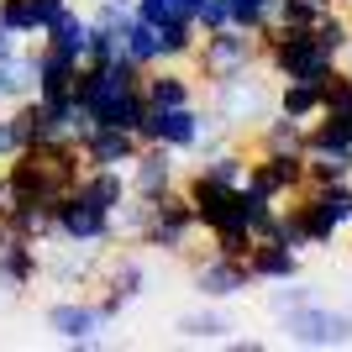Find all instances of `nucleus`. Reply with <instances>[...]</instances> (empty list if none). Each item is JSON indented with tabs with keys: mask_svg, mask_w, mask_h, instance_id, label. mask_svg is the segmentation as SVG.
<instances>
[{
	"mask_svg": "<svg viewBox=\"0 0 352 352\" xmlns=\"http://www.w3.org/2000/svg\"><path fill=\"white\" fill-rule=\"evenodd\" d=\"M258 58L279 74V79H305V85H316V89H326V79L342 69V63L310 37V27H284V21H268V27L258 32Z\"/></svg>",
	"mask_w": 352,
	"mask_h": 352,
	"instance_id": "obj_1",
	"label": "nucleus"
},
{
	"mask_svg": "<svg viewBox=\"0 0 352 352\" xmlns=\"http://www.w3.org/2000/svg\"><path fill=\"white\" fill-rule=\"evenodd\" d=\"M232 347H236V352H263V342H258V337H236Z\"/></svg>",
	"mask_w": 352,
	"mask_h": 352,
	"instance_id": "obj_39",
	"label": "nucleus"
},
{
	"mask_svg": "<svg viewBox=\"0 0 352 352\" xmlns=\"http://www.w3.org/2000/svg\"><path fill=\"white\" fill-rule=\"evenodd\" d=\"M37 274H43V252H37V242H27L21 232H11L6 221H0V284L11 294L32 289L37 284Z\"/></svg>",
	"mask_w": 352,
	"mask_h": 352,
	"instance_id": "obj_12",
	"label": "nucleus"
},
{
	"mask_svg": "<svg viewBox=\"0 0 352 352\" xmlns=\"http://www.w3.org/2000/svg\"><path fill=\"white\" fill-rule=\"evenodd\" d=\"M179 179H184L179 153H174V147H163V142H142V153L126 163V184H132L137 200H158V195L179 190Z\"/></svg>",
	"mask_w": 352,
	"mask_h": 352,
	"instance_id": "obj_8",
	"label": "nucleus"
},
{
	"mask_svg": "<svg viewBox=\"0 0 352 352\" xmlns=\"http://www.w3.org/2000/svg\"><path fill=\"white\" fill-rule=\"evenodd\" d=\"M74 190L85 195V200H95L100 210H111V216H116V206L132 195V184H126V168H85Z\"/></svg>",
	"mask_w": 352,
	"mask_h": 352,
	"instance_id": "obj_17",
	"label": "nucleus"
},
{
	"mask_svg": "<svg viewBox=\"0 0 352 352\" xmlns=\"http://www.w3.org/2000/svg\"><path fill=\"white\" fill-rule=\"evenodd\" d=\"M142 100H147V111L195 105V79L179 63H153V69H142Z\"/></svg>",
	"mask_w": 352,
	"mask_h": 352,
	"instance_id": "obj_15",
	"label": "nucleus"
},
{
	"mask_svg": "<svg viewBox=\"0 0 352 352\" xmlns=\"http://www.w3.org/2000/svg\"><path fill=\"white\" fill-rule=\"evenodd\" d=\"M342 69H347V74H352V43H347V53H342Z\"/></svg>",
	"mask_w": 352,
	"mask_h": 352,
	"instance_id": "obj_41",
	"label": "nucleus"
},
{
	"mask_svg": "<svg viewBox=\"0 0 352 352\" xmlns=\"http://www.w3.org/2000/svg\"><path fill=\"white\" fill-rule=\"evenodd\" d=\"M85 27H89V16H79L69 6L58 21H47V27H43L37 43H43V47H58V53H69V58H79V47H85Z\"/></svg>",
	"mask_w": 352,
	"mask_h": 352,
	"instance_id": "obj_23",
	"label": "nucleus"
},
{
	"mask_svg": "<svg viewBox=\"0 0 352 352\" xmlns=\"http://www.w3.org/2000/svg\"><path fill=\"white\" fill-rule=\"evenodd\" d=\"M321 111H352V74L337 69L321 89Z\"/></svg>",
	"mask_w": 352,
	"mask_h": 352,
	"instance_id": "obj_33",
	"label": "nucleus"
},
{
	"mask_svg": "<svg viewBox=\"0 0 352 352\" xmlns=\"http://www.w3.org/2000/svg\"><path fill=\"white\" fill-rule=\"evenodd\" d=\"M242 263H248L252 284H284V279H300V248H289V242H252Z\"/></svg>",
	"mask_w": 352,
	"mask_h": 352,
	"instance_id": "obj_16",
	"label": "nucleus"
},
{
	"mask_svg": "<svg viewBox=\"0 0 352 352\" xmlns=\"http://www.w3.org/2000/svg\"><path fill=\"white\" fill-rule=\"evenodd\" d=\"M210 248H216V252H226V258H248L252 232H216V236H210Z\"/></svg>",
	"mask_w": 352,
	"mask_h": 352,
	"instance_id": "obj_36",
	"label": "nucleus"
},
{
	"mask_svg": "<svg viewBox=\"0 0 352 352\" xmlns=\"http://www.w3.org/2000/svg\"><path fill=\"white\" fill-rule=\"evenodd\" d=\"M342 116V132H347V142H352V111H337Z\"/></svg>",
	"mask_w": 352,
	"mask_h": 352,
	"instance_id": "obj_40",
	"label": "nucleus"
},
{
	"mask_svg": "<svg viewBox=\"0 0 352 352\" xmlns=\"http://www.w3.org/2000/svg\"><path fill=\"white\" fill-rule=\"evenodd\" d=\"M195 206L184 200V190H168V195H158V200H147V221H142V232H137V242L142 248H153V252H190V242H195Z\"/></svg>",
	"mask_w": 352,
	"mask_h": 352,
	"instance_id": "obj_3",
	"label": "nucleus"
},
{
	"mask_svg": "<svg viewBox=\"0 0 352 352\" xmlns=\"http://www.w3.org/2000/svg\"><path fill=\"white\" fill-rule=\"evenodd\" d=\"M16 53H21V37L0 27V58H16Z\"/></svg>",
	"mask_w": 352,
	"mask_h": 352,
	"instance_id": "obj_38",
	"label": "nucleus"
},
{
	"mask_svg": "<svg viewBox=\"0 0 352 352\" xmlns=\"http://www.w3.org/2000/svg\"><path fill=\"white\" fill-rule=\"evenodd\" d=\"M142 284H147L142 263H137V258H126V252H116V258L100 268V289H105V294H116V300H126V305L142 294Z\"/></svg>",
	"mask_w": 352,
	"mask_h": 352,
	"instance_id": "obj_21",
	"label": "nucleus"
},
{
	"mask_svg": "<svg viewBox=\"0 0 352 352\" xmlns=\"http://www.w3.org/2000/svg\"><path fill=\"white\" fill-rule=\"evenodd\" d=\"M310 195H316V200L326 206V216L337 221L342 232L352 226V179H337V184H316Z\"/></svg>",
	"mask_w": 352,
	"mask_h": 352,
	"instance_id": "obj_28",
	"label": "nucleus"
},
{
	"mask_svg": "<svg viewBox=\"0 0 352 352\" xmlns=\"http://www.w3.org/2000/svg\"><path fill=\"white\" fill-rule=\"evenodd\" d=\"M121 58H132L137 69H153V63H163L158 27H153V21H142V16H132V21H126V32H121Z\"/></svg>",
	"mask_w": 352,
	"mask_h": 352,
	"instance_id": "obj_20",
	"label": "nucleus"
},
{
	"mask_svg": "<svg viewBox=\"0 0 352 352\" xmlns=\"http://www.w3.org/2000/svg\"><path fill=\"white\" fill-rule=\"evenodd\" d=\"M174 331L184 342H232V321L221 310H190V316H179Z\"/></svg>",
	"mask_w": 352,
	"mask_h": 352,
	"instance_id": "obj_25",
	"label": "nucleus"
},
{
	"mask_svg": "<svg viewBox=\"0 0 352 352\" xmlns=\"http://www.w3.org/2000/svg\"><path fill=\"white\" fill-rule=\"evenodd\" d=\"M305 300H316V289L310 284H300V279H284V289H274V316H284V310H294V305H305Z\"/></svg>",
	"mask_w": 352,
	"mask_h": 352,
	"instance_id": "obj_35",
	"label": "nucleus"
},
{
	"mask_svg": "<svg viewBox=\"0 0 352 352\" xmlns=\"http://www.w3.org/2000/svg\"><path fill=\"white\" fill-rule=\"evenodd\" d=\"M252 195L263 200H294L305 190V153H252L248 158V179H242Z\"/></svg>",
	"mask_w": 352,
	"mask_h": 352,
	"instance_id": "obj_7",
	"label": "nucleus"
},
{
	"mask_svg": "<svg viewBox=\"0 0 352 352\" xmlns=\"http://www.w3.org/2000/svg\"><path fill=\"white\" fill-rule=\"evenodd\" d=\"M337 6H342V0H337Z\"/></svg>",
	"mask_w": 352,
	"mask_h": 352,
	"instance_id": "obj_42",
	"label": "nucleus"
},
{
	"mask_svg": "<svg viewBox=\"0 0 352 352\" xmlns=\"http://www.w3.org/2000/svg\"><path fill=\"white\" fill-rule=\"evenodd\" d=\"M252 147L258 153H305V121H289L274 111L252 126Z\"/></svg>",
	"mask_w": 352,
	"mask_h": 352,
	"instance_id": "obj_18",
	"label": "nucleus"
},
{
	"mask_svg": "<svg viewBox=\"0 0 352 352\" xmlns=\"http://www.w3.org/2000/svg\"><path fill=\"white\" fill-rule=\"evenodd\" d=\"M326 11H337V0H279L274 21H284V27H316Z\"/></svg>",
	"mask_w": 352,
	"mask_h": 352,
	"instance_id": "obj_29",
	"label": "nucleus"
},
{
	"mask_svg": "<svg viewBox=\"0 0 352 352\" xmlns=\"http://www.w3.org/2000/svg\"><path fill=\"white\" fill-rule=\"evenodd\" d=\"M121 53V37L111 27H95V21H89L85 27V47H79V63H111Z\"/></svg>",
	"mask_w": 352,
	"mask_h": 352,
	"instance_id": "obj_30",
	"label": "nucleus"
},
{
	"mask_svg": "<svg viewBox=\"0 0 352 352\" xmlns=\"http://www.w3.org/2000/svg\"><path fill=\"white\" fill-rule=\"evenodd\" d=\"M47 331L69 347H95L105 321L95 310V300H58V305H47Z\"/></svg>",
	"mask_w": 352,
	"mask_h": 352,
	"instance_id": "obj_11",
	"label": "nucleus"
},
{
	"mask_svg": "<svg viewBox=\"0 0 352 352\" xmlns=\"http://www.w3.org/2000/svg\"><path fill=\"white\" fill-rule=\"evenodd\" d=\"M0 27L16 32L21 43L37 37V16H32V0H0Z\"/></svg>",
	"mask_w": 352,
	"mask_h": 352,
	"instance_id": "obj_32",
	"label": "nucleus"
},
{
	"mask_svg": "<svg viewBox=\"0 0 352 352\" xmlns=\"http://www.w3.org/2000/svg\"><path fill=\"white\" fill-rule=\"evenodd\" d=\"M310 37H316V43H321L326 53H331V58L342 63V53H347V43H352V16L342 11V6H337V11H326L321 21L310 27Z\"/></svg>",
	"mask_w": 352,
	"mask_h": 352,
	"instance_id": "obj_26",
	"label": "nucleus"
},
{
	"mask_svg": "<svg viewBox=\"0 0 352 352\" xmlns=\"http://www.w3.org/2000/svg\"><path fill=\"white\" fill-rule=\"evenodd\" d=\"M53 226H58V236L69 248H111L116 242V216L100 210L95 200H85L79 190H69L53 206Z\"/></svg>",
	"mask_w": 352,
	"mask_h": 352,
	"instance_id": "obj_5",
	"label": "nucleus"
},
{
	"mask_svg": "<svg viewBox=\"0 0 352 352\" xmlns=\"http://www.w3.org/2000/svg\"><path fill=\"white\" fill-rule=\"evenodd\" d=\"M279 331L294 347H347L352 342V316L321 305V300H305V305H294V310L279 316Z\"/></svg>",
	"mask_w": 352,
	"mask_h": 352,
	"instance_id": "obj_4",
	"label": "nucleus"
},
{
	"mask_svg": "<svg viewBox=\"0 0 352 352\" xmlns=\"http://www.w3.org/2000/svg\"><path fill=\"white\" fill-rule=\"evenodd\" d=\"M79 147H85V168H126L142 153V137L126 126H95Z\"/></svg>",
	"mask_w": 352,
	"mask_h": 352,
	"instance_id": "obj_14",
	"label": "nucleus"
},
{
	"mask_svg": "<svg viewBox=\"0 0 352 352\" xmlns=\"http://www.w3.org/2000/svg\"><path fill=\"white\" fill-rule=\"evenodd\" d=\"M137 137H142V142H163V147H174V153H195V142L206 137V111H195V105L147 111Z\"/></svg>",
	"mask_w": 352,
	"mask_h": 352,
	"instance_id": "obj_9",
	"label": "nucleus"
},
{
	"mask_svg": "<svg viewBox=\"0 0 352 352\" xmlns=\"http://www.w3.org/2000/svg\"><path fill=\"white\" fill-rule=\"evenodd\" d=\"M232 27V6L226 0H200V11H195V32L206 37V32H221Z\"/></svg>",
	"mask_w": 352,
	"mask_h": 352,
	"instance_id": "obj_34",
	"label": "nucleus"
},
{
	"mask_svg": "<svg viewBox=\"0 0 352 352\" xmlns=\"http://www.w3.org/2000/svg\"><path fill=\"white\" fill-rule=\"evenodd\" d=\"M284 221H289V232H294V248H331L342 236V226L326 216V206L310 190H300L294 206H284Z\"/></svg>",
	"mask_w": 352,
	"mask_h": 352,
	"instance_id": "obj_13",
	"label": "nucleus"
},
{
	"mask_svg": "<svg viewBox=\"0 0 352 352\" xmlns=\"http://www.w3.org/2000/svg\"><path fill=\"white\" fill-rule=\"evenodd\" d=\"M27 58V69H32V95L37 100H63L74 89V74H79V58H69V53H58V47H27L21 53Z\"/></svg>",
	"mask_w": 352,
	"mask_h": 352,
	"instance_id": "obj_10",
	"label": "nucleus"
},
{
	"mask_svg": "<svg viewBox=\"0 0 352 352\" xmlns=\"http://www.w3.org/2000/svg\"><path fill=\"white\" fill-rule=\"evenodd\" d=\"M274 111L289 121H316L321 116V89L305 85V79H279V89H274Z\"/></svg>",
	"mask_w": 352,
	"mask_h": 352,
	"instance_id": "obj_19",
	"label": "nucleus"
},
{
	"mask_svg": "<svg viewBox=\"0 0 352 352\" xmlns=\"http://www.w3.org/2000/svg\"><path fill=\"white\" fill-rule=\"evenodd\" d=\"M158 43H163V63H190L200 32H195V21H184V16H168V21H158Z\"/></svg>",
	"mask_w": 352,
	"mask_h": 352,
	"instance_id": "obj_24",
	"label": "nucleus"
},
{
	"mask_svg": "<svg viewBox=\"0 0 352 352\" xmlns=\"http://www.w3.org/2000/svg\"><path fill=\"white\" fill-rule=\"evenodd\" d=\"M190 289L200 300H236V294L252 289V274L242 258H226V252L206 248V252H190Z\"/></svg>",
	"mask_w": 352,
	"mask_h": 352,
	"instance_id": "obj_6",
	"label": "nucleus"
},
{
	"mask_svg": "<svg viewBox=\"0 0 352 352\" xmlns=\"http://www.w3.org/2000/svg\"><path fill=\"white\" fill-rule=\"evenodd\" d=\"M226 6H232V27L242 32H263L279 11V0H226Z\"/></svg>",
	"mask_w": 352,
	"mask_h": 352,
	"instance_id": "obj_31",
	"label": "nucleus"
},
{
	"mask_svg": "<svg viewBox=\"0 0 352 352\" xmlns=\"http://www.w3.org/2000/svg\"><path fill=\"white\" fill-rule=\"evenodd\" d=\"M195 74L206 79V85H226L236 74H252L258 69V32H242V27H221V32H206L190 53Z\"/></svg>",
	"mask_w": 352,
	"mask_h": 352,
	"instance_id": "obj_2",
	"label": "nucleus"
},
{
	"mask_svg": "<svg viewBox=\"0 0 352 352\" xmlns=\"http://www.w3.org/2000/svg\"><path fill=\"white\" fill-rule=\"evenodd\" d=\"M32 95V69L27 58L16 53V58H0V105H16Z\"/></svg>",
	"mask_w": 352,
	"mask_h": 352,
	"instance_id": "obj_27",
	"label": "nucleus"
},
{
	"mask_svg": "<svg viewBox=\"0 0 352 352\" xmlns=\"http://www.w3.org/2000/svg\"><path fill=\"white\" fill-rule=\"evenodd\" d=\"M21 147H27V142H21V126H16V116L6 111V116H0V163H6V158H16Z\"/></svg>",
	"mask_w": 352,
	"mask_h": 352,
	"instance_id": "obj_37",
	"label": "nucleus"
},
{
	"mask_svg": "<svg viewBox=\"0 0 352 352\" xmlns=\"http://www.w3.org/2000/svg\"><path fill=\"white\" fill-rule=\"evenodd\" d=\"M248 158H252V153H242L236 142H226L221 153L200 158V174L216 179V184H226V190H242V179H248Z\"/></svg>",
	"mask_w": 352,
	"mask_h": 352,
	"instance_id": "obj_22",
	"label": "nucleus"
}]
</instances>
